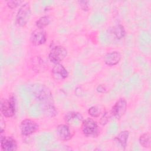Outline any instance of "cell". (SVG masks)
<instances>
[{
    "label": "cell",
    "mask_w": 151,
    "mask_h": 151,
    "mask_svg": "<svg viewBox=\"0 0 151 151\" xmlns=\"http://www.w3.org/2000/svg\"><path fill=\"white\" fill-rule=\"evenodd\" d=\"M31 15V9L28 2H24L19 7L15 17V23L20 27H24Z\"/></svg>",
    "instance_id": "cell-2"
},
{
    "label": "cell",
    "mask_w": 151,
    "mask_h": 151,
    "mask_svg": "<svg viewBox=\"0 0 151 151\" xmlns=\"http://www.w3.org/2000/svg\"><path fill=\"white\" fill-rule=\"evenodd\" d=\"M1 113L5 117H12L15 112V101L14 97L8 99H2L1 100Z\"/></svg>",
    "instance_id": "cell-4"
},
{
    "label": "cell",
    "mask_w": 151,
    "mask_h": 151,
    "mask_svg": "<svg viewBox=\"0 0 151 151\" xmlns=\"http://www.w3.org/2000/svg\"><path fill=\"white\" fill-rule=\"evenodd\" d=\"M110 114H111V113H109L107 111L104 112L99 120L100 124L102 126L106 125L109 121V119L110 117Z\"/></svg>",
    "instance_id": "cell-20"
},
{
    "label": "cell",
    "mask_w": 151,
    "mask_h": 151,
    "mask_svg": "<svg viewBox=\"0 0 151 151\" xmlns=\"http://www.w3.org/2000/svg\"><path fill=\"white\" fill-rule=\"evenodd\" d=\"M67 49L61 45H57L53 47L48 54V58L50 61L55 64L60 63L67 55Z\"/></svg>",
    "instance_id": "cell-5"
},
{
    "label": "cell",
    "mask_w": 151,
    "mask_h": 151,
    "mask_svg": "<svg viewBox=\"0 0 151 151\" xmlns=\"http://www.w3.org/2000/svg\"><path fill=\"white\" fill-rule=\"evenodd\" d=\"M88 1H78V3L81 8L82 10L83 11H87L89 8L88 6Z\"/></svg>",
    "instance_id": "cell-21"
},
{
    "label": "cell",
    "mask_w": 151,
    "mask_h": 151,
    "mask_svg": "<svg viewBox=\"0 0 151 151\" xmlns=\"http://www.w3.org/2000/svg\"><path fill=\"white\" fill-rule=\"evenodd\" d=\"M19 127L21 134L24 136H28L38 130L39 125L32 119H25L21 122Z\"/></svg>",
    "instance_id": "cell-6"
},
{
    "label": "cell",
    "mask_w": 151,
    "mask_h": 151,
    "mask_svg": "<svg viewBox=\"0 0 151 151\" xmlns=\"http://www.w3.org/2000/svg\"><path fill=\"white\" fill-rule=\"evenodd\" d=\"M51 22V19L49 16L44 15L40 17L37 21L35 22V25L38 28L44 29L47 25L50 24Z\"/></svg>",
    "instance_id": "cell-17"
},
{
    "label": "cell",
    "mask_w": 151,
    "mask_h": 151,
    "mask_svg": "<svg viewBox=\"0 0 151 151\" xmlns=\"http://www.w3.org/2000/svg\"><path fill=\"white\" fill-rule=\"evenodd\" d=\"M47 35L46 31L44 29L37 28L34 29L31 34L30 41L32 45L35 46L41 45L46 42Z\"/></svg>",
    "instance_id": "cell-8"
},
{
    "label": "cell",
    "mask_w": 151,
    "mask_h": 151,
    "mask_svg": "<svg viewBox=\"0 0 151 151\" xmlns=\"http://www.w3.org/2000/svg\"><path fill=\"white\" fill-rule=\"evenodd\" d=\"M1 148L4 151H15L17 149L16 140L11 136L1 135Z\"/></svg>",
    "instance_id": "cell-11"
},
{
    "label": "cell",
    "mask_w": 151,
    "mask_h": 151,
    "mask_svg": "<svg viewBox=\"0 0 151 151\" xmlns=\"http://www.w3.org/2000/svg\"><path fill=\"white\" fill-rule=\"evenodd\" d=\"M83 120V115L77 111H68L64 116V120L67 124L77 126L81 123Z\"/></svg>",
    "instance_id": "cell-12"
},
{
    "label": "cell",
    "mask_w": 151,
    "mask_h": 151,
    "mask_svg": "<svg viewBox=\"0 0 151 151\" xmlns=\"http://www.w3.org/2000/svg\"><path fill=\"white\" fill-rule=\"evenodd\" d=\"M96 90L98 93H106L108 91L106 86L104 84L99 85L96 88Z\"/></svg>",
    "instance_id": "cell-22"
},
{
    "label": "cell",
    "mask_w": 151,
    "mask_h": 151,
    "mask_svg": "<svg viewBox=\"0 0 151 151\" xmlns=\"http://www.w3.org/2000/svg\"><path fill=\"white\" fill-rule=\"evenodd\" d=\"M88 113L90 116L97 118V117H99V116L100 115L101 111L99 107L96 106H93L88 109Z\"/></svg>",
    "instance_id": "cell-18"
},
{
    "label": "cell",
    "mask_w": 151,
    "mask_h": 151,
    "mask_svg": "<svg viewBox=\"0 0 151 151\" xmlns=\"http://www.w3.org/2000/svg\"><path fill=\"white\" fill-rule=\"evenodd\" d=\"M56 133L58 138L63 141L69 140L73 136L70 127L67 124H61L58 125L56 129Z\"/></svg>",
    "instance_id": "cell-10"
},
{
    "label": "cell",
    "mask_w": 151,
    "mask_h": 151,
    "mask_svg": "<svg viewBox=\"0 0 151 151\" xmlns=\"http://www.w3.org/2000/svg\"><path fill=\"white\" fill-rule=\"evenodd\" d=\"M23 3H24L23 1L11 0V1H8L6 2V5L10 9H14L18 6H21Z\"/></svg>",
    "instance_id": "cell-19"
},
{
    "label": "cell",
    "mask_w": 151,
    "mask_h": 151,
    "mask_svg": "<svg viewBox=\"0 0 151 151\" xmlns=\"http://www.w3.org/2000/svg\"><path fill=\"white\" fill-rule=\"evenodd\" d=\"M111 32L118 40H120L124 38L126 35V31L124 27L121 24H117L113 26L111 29Z\"/></svg>",
    "instance_id": "cell-15"
},
{
    "label": "cell",
    "mask_w": 151,
    "mask_h": 151,
    "mask_svg": "<svg viewBox=\"0 0 151 151\" xmlns=\"http://www.w3.org/2000/svg\"><path fill=\"white\" fill-rule=\"evenodd\" d=\"M139 143L144 148H149L151 145V137L149 133H145L139 137Z\"/></svg>",
    "instance_id": "cell-16"
},
{
    "label": "cell",
    "mask_w": 151,
    "mask_h": 151,
    "mask_svg": "<svg viewBox=\"0 0 151 151\" xmlns=\"http://www.w3.org/2000/svg\"><path fill=\"white\" fill-rule=\"evenodd\" d=\"M51 74L55 81L63 80L68 76V71L61 63L54 64L51 70Z\"/></svg>",
    "instance_id": "cell-9"
},
{
    "label": "cell",
    "mask_w": 151,
    "mask_h": 151,
    "mask_svg": "<svg viewBox=\"0 0 151 151\" xmlns=\"http://www.w3.org/2000/svg\"><path fill=\"white\" fill-rule=\"evenodd\" d=\"M122 58L121 54L117 51L106 53L104 56V62L109 66H114L117 64Z\"/></svg>",
    "instance_id": "cell-13"
},
{
    "label": "cell",
    "mask_w": 151,
    "mask_h": 151,
    "mask_svg": "<svg viewBox=\"0 0 151 151\" xmlns=\"http://www.w3.org/2000/svg\"><path fill=\"white\" fill-rule=\"evenodd\" d=\"M33 94L47 116L54 117L57 114L52 93L47 87L45 85L37 84L33 89Z\"/></svg>",
    "instance_id": "cell-1"
},
{
    "label": "cell",
    "mask_w": 151,
    "mask_h": 151,
    "mask_svg": "<svg viewBox=\"0 0 151 151\" xmlns=\"http://www.w3.org/2000/svg\"><path fill=\"white\" fill-rule=\"evenodd\" d=\"M127 107V104L124 98L121 97L118 99L113 106L110 111L111 115L115 119L119 120L125 114Z\"/></svg>",
    "instance_id": "cell-7"
},
{
    "label": "cell",
    "mask_w": 151,
    "mask_h": 151,
    "mask_svg": "<svg viewBox=\"0 0 151 151\" xmlns=\"http://www.w3.org/2000/svg\"><path fill=\"white\" fill-rule=\"evenodd\" d=\"M129 136V132L127 130H123L120 132L118 134V135L115 137V140L120 145V146L122 148L125 149L127 146Z\"/></svg>",
    "instance_id": "cell-14"
},
{
    "label": "cell",
    "mask_w": 151,
    "mask_h": 151,
    "mask_svg": "<svg viewBox=\"0 0 151 151\" xmlns=\"http://www.w3.org/2000/svg\"><path fill=\"white\" fill-rule=\"evenodd\" d=\"M83 133L87 137H97L99 134V126L96 122L92 118L83 119L81 123Z\"/></svg>",
    "instance_id": "cell-3"
}]
</instances>
